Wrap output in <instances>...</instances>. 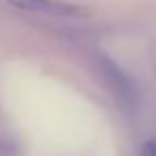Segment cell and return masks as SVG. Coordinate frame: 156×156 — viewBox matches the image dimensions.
Returning <instances> with one entry per match:
<instances>
[{
	"instance_id": "obj_3",
	"label": "cell",
	"mask_w": 156,
	"mask_h": 156,
	"mask_svg": "<svg viewBox=\"0 0 156 156\" xmlns=\"http://www.w3.org/2000/svg\"><path fill=\"white\" fill-rule=\"evenodd\" d=\"M143 156H156V139L147 141V145H145V150H143Z\"/></svg>"
},
{
	"instance_id": "obj_1",
	"label": "cell",
	"mask_w": 156,
	"mask_h": 156,
	"mask_svg": "<svg viewBox=\"0 0 156 156\" xmlns=\"http://www.w3.org/2000/svg\"><path fill=\"white\" fill-rule=\"evenodd\" d=\"M9 2L22 11H32V13H45L54 17H86L90 15L88 9L71 2H60V0H9Z\"/></svg>"
},
{
	"instance_id": "obj_2",
	"label": "cell",
	"mask_w": 156,
	"mask_h": 156,
	"mask_svg": "<svg viewBox=\"0 0 156 156\" xmlns=\"http://www.w3.org/2000/svg\"><path fill=\"white\" fill-rule=\"evenodd\" d=\"M101 71H103L105 81H107L109 88L122 98V103H124V105H133V103H135V96H137L133 81H130L111 60H107V58L101 60Z\"/></svg>"
}]
</instances>
